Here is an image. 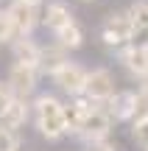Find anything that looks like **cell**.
Instances as JSON below:
<instances>
[{"mask_svg":"<svg viewBox=\"0 0 148 151\" xmlns=\"http://www.w3.org/2000/svg\"><path fill=\"white\" fill-rule=\"evenodd\" d=\"M22 3H31V6H42L45 0H22Z\"/></svg>","mask_w":148,"mask_h":151,"instance_id":"603a6c76","label":"cell"},{"mask_svg":"<svg viewBox=\"0 0 148 151\" xmlns=\"http://www.w3.org/2000/svg\"><path fill=\"white\" fill-rule=\"evenodd\" d=\"M84 151H120L115 143L106 137V140H95V143H84Z\"/></svg>","mask_w":148,"mask_h":151,"instance_id":"44dd1931","label":"cell"},{"mask_svg":"<svg viewBox=\"0 0 148 151\" xmlns=\"http://www.w3.org/2000/svg\"><path fill=\"white\" fill-rule=\"evenodd\" d=\"M6 84H9V90H11L14 98H34L36 90H39V73H36V67L11 62L9 76H6Z\"/></svg>","mask_w":148,"mask_h":151,"instance_id":"ba28073f","label":"cell"},{"mask_svg":"<svg viewBox=\"0 0 148 151\" xmlns=\"http://www.w3.org/2000/svg\"><path fill=\"white\" fill-rule=\"evenodd\" d=\"M92 109V101H87L84 95H73L64 101V120H67V134H73V132L81 126V120L87 118V112Z\"/></svg>","mask_w":148,"mask_h":151,"instance_id":"5bb4252c","label":"cell"},{"mask_svg":"<svg viewBox=\"0 0 148 151\" xmlns=\"http://www.w3.org/2000/svg\"><path fill=\"white\" fill-rule=\"evenodd\" d=\"M50 81H53V87L59 92H64L67 98H73V95H81L84 92V81H87V67L81 65V62H73V59H67L64 65L59 67V70H53L48 76Z\"/></svg>","mask_w":148,"mask_h":151,"instance_id":"5b68a950","label":"cell"},{"mask_svg":"<svg viewBox=\"0 0 148 151\" xmlns=\"http://www.w3.org/2000/svg\"><path fill=\"white\" fill-rule=\"evenodd\" d=\"M17 151H20V148H17Z\"/></svg>","mask_w":148,"mask_h":151,"instance_id":"d4e9b609","label":"cell"},{"mask_svg":"<svg viewBox=\"0 0 148 151\" xmlns=\"http://www.w3.org/2000/svg\"><path fill=\"white\" fill-rule=\"evenodd\" d=\"M112 129H115V120L104 109V104H92V109L87 112V118L81 120V126L73 134L81 143H95V140H106L112 134Z\"/></svg>","mask_w":148,"mask_h":151,"instance_id":"3957f363","label":"cell"},{"mask_svg":"<svg viewBox=\"0 0 148 151\" xmlns=\"http://www.w3.org/2000/svg\"><path fill=\"white\" fill-rule=\"evenodd\" d=\"M31 120L48 143H59L67 137L64 101L53 92H36L31 98Z\"/></svg>","mask_w":148,"mask_h":151,"instance_id":"6da1fadb","label":"cell"},{"mask_svg":"<svg viewBox=\"0 0 148 151\" xmlns=\"http://www.w3.org/2000/svg\"><path fill=\"white\" fill-rule=\"evenodd\" d=\"M73 20H76V11L64 0H45L42 9H39V25L45 31H50V34H56L64 25H70Z\"/></svg>","mask_w":148,"mask_h":151,"instance_id":"9c48e42d","label":"cell"},{"mask_svg":"<svg viewBox=\"0 0 148 151\" xmlns=\"http://www.w3.org/2000/svg\"><path fill=\"white\" fill-rule=\"evenodd\" d=\"M115 84H117L115 73H112L109 67H92V70H87V81H84V92L81 95L87 98V101H92V104H106L109 95L117 90Z\"/></svg>","mask_w":148,"mask_h":151,"instance_id":"8992f818","label":"cell"},{"mask_svg":"<svg viewBox=\"0 0 148 151\" xmlns=\"http://www.w3.org/2000/svg\"><path fill=\"white\" fill-rule=\"evenodd\" d=\"M17 148H20V134L0 126V151H17Z\"/></svg>","mask_w":148,"mask_h":151,"instance_id":"d6986e66","label":"cell"},{"mask_svg":"<svg viewBox=\"0 0 148 151\" xmlns=\"http://www.w3.org/2000/svg\"><path fill=\"white\" fill-rule=\"evenodd\" d=\"M28 120H31V98H11L9 106L0 112V126H6L11 132L25 129Z\"/></svg>","mask_w":148,"mask_h":151,"instance_id":"30bf717a","label":"cell"},{"mask_svg":"<svg viewBox=\"0 0 148 151\" xmlns=\"http://www.w3.org/2000/svg\"><path fill=\"white\" fill-rule=\"evenodd\" d=\"M98 37L106 48H123V45L134 42V25L129 20L126 9L123 11H109V14L101 20V28H98Z\"/></svg>","mask_w":148,"mask_h":151,"instance_id":"7a4b0ae2","label":"cell"},{"mask_svg":"<svg viewBox=\"0 0 148 151\" xmlns=\"http://www.w3.org/2000/svg\"><path fill=\"white\" fill-rule=\"evenodd\" d=\"M104 109L112 115L115 123H129L134 112V90H115L109 95V101L104 104Z\"/></svg>","mask_w":148,"mask_h":151,"instance_id":"8fae6325","label":"cell"},{"mask_svg":"<svg viewBox=\"0 0 148 151\" xmlns=\"http://www.w3.org/2000/svg\"><path fill=\"white\" fill-rule=\"evenodd\" d=\"M81 3H95V0H81Z\"/></svg>","mask_w":148,"mask_h":151,"instance_id":"cb8c5ba5","label":"cell"},{"mask_svg":"<svg viewBox=\"0 0 148 151\" xmlns=\"http://www.w3.org/2000/svg\"><path fill=\"white\" fill-rule=\"evenodd\" d=\"M67 59H70V53H67L59 42H45V45H39V65H36V70H39V76H50L53 70H59Z\"/></svg>","mask_w":148,"mask_h":151,"instance_id":"4fadbf2b","label":"cell"},{"mask_svg":"<svg viewBox=\"0 0 148 151\" xmlns=\"http://www.w3.org/2000/svg\"><path fill=\"white\" fill-rule=\"evenodd\" d=\"M132 140L143 151H148V120H132Z\"/></svg>","mask_w":148,"mask_h":151,"instance_id":"ac0fdd59","label":"cell"},{"mask_svg":"<svg viewBox=\"0 0 148 151\" xmlns=\"http://www.w3.org/2000/svg\"><path fill=\"white\" fill-rule=\"evenodd\" d=\"M39 9L42 6H31V3H22V0H11L6 6L14 37H34V31L39 28Z\"/></svg>","mask_w":148,"mask_h":151,"instance_id":"52a82bcc","label":"cell"},{"mask_svg":"<svg viewBox=\"0 0 148 151\" xmlns=\"http://www.w3.org/2000/svg\"><path fill=\"white\" fill-rule=\"evenodd\" d=\"M84 28L78 25V20H73L70 25H64V28H59V31L53 34V42H59L61 48L67 50V53H73V50H81L84 48Z\"/></svg>","mask_w":148,"mask_h":151,"instance_id":"9a60e30c","label":"cell"},{"mask_svg":"<svg viewBox=\"0 0 148 151\" xmlns=\"http://www.w3.org/2000/svg\"><path fill=\"white\" fill-rule=\"evenodd\" d=\"M126 14L132 20V25H134V39L148 34V0H134L126 9Z\"/></svg>","mask_w":148,"mask_h":151,"instance_id":"2e32d148","label":"cell"},{"mask_svg":"<svg viewBox=\"0 0 148 151\" xmlns=\"http://www.w3.org/2000/svg\"><path fill=\"white\" fill-rule=\"evenodd\" d=\"M132 120H148V81L134 90V112H132ZM129 120V123H132Z\"/></svg>","mask_w":148,"mask_h":151,"instance_id":"e0dca14e","label":"cell"},{"mask_svg":"<svg viewBox=\"0 0 148 151\" xmlns=\"http://www.w3.org/2000/svg\"><path fill=\"white\" fill-rule=\"evenodd\" d=\"M14 39V28H11V20L6 14V9H0V45H9Z\"/></svg>","mask_w":148,"mask_h":151,"instance_id":"ffe728a7","label":"cell"},{"mask_svg":"<svg viewBox=\"0 0 148 151\" xmlns=\"http://www.w3.org/2000/svg\"><path fill=\"white\" fill-rule=\"evenodd\" d=\"M11 90H9V84H6V81H0V112H3L6 106H9V101H11Z\"/></svg>","mask_w":148,"mask_h":151,"instance_id":"7402d4cb","label":"cell"},{"mask_svg":"<svg viewBox=\"0 0 148 151\" xmlns=\"http://www.w3.org/2000/svg\"><path fill=\"white\" fill-rule=\"evenodd\" d=\"M39 45L34 37H14L9 42L11 48V59L17 62V65H28V67H36L39 65ZM39 73V70H36Z\"/></svg>","mask_w":148,"mask_h":151,"instance_id":"7c38bea8","label":"cell"},{"mask_svg":"<svg viewBox=\"0 0 148 151\" xmlns=\"http://www.w3.org/2000/svg\"><path fill=\"white\" fill-rule=\"evenodd\" d=\"M117 59H120L123 70L129 73V78L134 81H148V39L145 42H129L123 48H117Z\"/></svg>","mask_w":148,"mask_h":151,"instance_id":"277c9868","label":"cell"}]
</instances>
